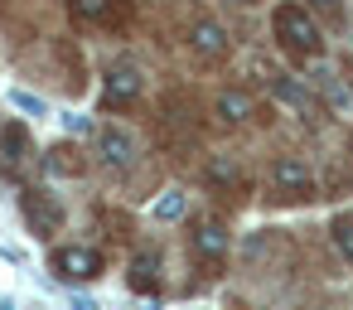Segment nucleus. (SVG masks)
I'll return each instance as SVG.
<instances>
[{
  "label": "nucleus",
  "mask_w": 353,
  "mask_h": 310,
  "mask_svg": "<svg viewBox=\"0 0 353 310\" xmlns=\"http://www.w3.org/2000/svg\"><path fill=\"white\" fill-rule=\"evenodd\" d=\"M271 35H276L281 54H290L295 64H310V59L324 54V35H319L314 15L300 6V0H281L271 10Z\"/></svg>",
  "instance_id": "f257e3e1"
},
{
  "label": "nucleus",
  "mask_w": 353,
  "mask_h": 310,
  "mask_svg": "<svg viewBox=\"0 0 353 310\" xmlns=\"http://www.w3.org/2000/svg\"><path fill=\"white\" fill-rule=\"evenodd\" d=\"M266 194H271V204H310V199H314V175H310V165L295 160V155L271 160V170H266Z\"/></svg>",
  "instance_id": "f03ea898"
},
{
  "label": "nucleus",
  "mask_w": 353,
  "mask_h": 310,
  "mask_svg": "<svg viewBox=\"0 0 353 310\" xmlns=\"http://www.w3.org/2000/svg\"><path fill=\"white\" fill-rule=\"evenodd\" d=\"M189 252L203 262V267H218L223 257H228V247H232V238H228V223L223 218H213V213H199V218H189Z\"/></svg>",
  "instance_id": "7ed1b4c3"
},
{
  "label": "nucleus",
  "mask_w": 353,
  "mask_h": 310,
  "mask_svg": "<svg viewBox=\"0 0 353 310\" xmlns=\"http://www.w3.org/2000/svg\"><path fill=\"white\" fill-rule=\"evenodd\" d=\"M68 15L88 30H126L136 20V0H68Z\"/></svg>",
  "instance_id": "20e7f679"
},
{
  "label": "nucleus",
  "mask_w": 353,
  "mask_h": 310,
  "mask_svg": "<svg viewBox=\"0 0 353 310\" xmlns=\"http://www.w3.org/2000/svg\"><path fill=\"white\" fill-rule=\"evenodd\" d=\"M141 68L136 64H112L107 73H102V107L107 112H126V107H136L141 102Z\"/></svg>",
  "instance_id": "39448f33"
},
{
  "label": "nucleus",
  "mask_w": 353,
  "mask_h": 310,
  "mask_svg": "<svg viewBox=\"0 0 353 310\" xmlns=\"http://www.w3.org/2000/svg\"><path fill=\"white\" fill-rule=\"evenodd\" d=\"M49 271L59 281H92V276H102V252H92V247H54Z\"/></svg>",
  "instance_id": "423d86ee"
},
{
  "label": "nucleus",
  "mask_w": 353,
  "mask_h": 310,
  "mask_svg": "<svg viewBox=\"0 0 353 310\" xmlns=\"http://www.w3.org/2000/svg\"><path fill=\"white\" fill-rule=\"evenodd\" d=\"M189 49H194V59H199V64H208V68H213V64H223V59L232 54V39H228V30H223L218 20H208V15H203V20H194V25H189Z\"/></svg>",
  "instance_id": "0eeeda50"
},
{
  "label": "nucleus",
  "mask_w": 353,
  "mask_h": 310,
  "mask_svg": "<svg viewBox=\"0 0 353 310\" xmlns=\"http://www.w3.org/2000/svg\"><path fill=\"white\" fill-rule=\"evenodd\" d=\"M20 209H25V223H30L39 238H54V233L63 228V204H59L54 194H44V189H25V194H20Z\"/></svg>",
  "instance_id": "6e6552de"
},
{
  "label": "nucleus",
  "mask_w": 353,
  "mask_h": 310,
  "mask_svg": "<svg viewBox=\"0 0 353 310\" xmlns=\"http://www.w3.org/2000/svg\"><path fill=\"white\" fill-rule=\"evenodd\" d=\"M30 155H34L30 126L25 122H6V126H0V175H20Z\"/></svg>",
  "instance_id": "1a4fd4ad"
},
{
  "label": "nucleus",
  "mask_w": 353,
  "mask_h": 310,
  "mask_svg": "<svg viewBox=\"0 0 353 310\" xmlns=\"http://www.w3.org/2000/svg\"><path fill=\"white\" fill-rule=\"evenodd\" d=\"M213 112H218L223 126H247V122L261 117V107H256V97H252L247 88H223L218 102H213Z\"/></svg>",
  "instance_id": "9d476101"
},
{
  "label": "nucleus",
  "mask_w": 353,
  "mask_h": 310,
  "mask_svg": "<svg viewBox=\"0 0 353 310\" xmlns=\"http://www.w3.org/2000/svg\"><path fill=\"white\" fill-rule=\"evenodd\" d=\"M97 151H102V160H107L112 170H131V165H136V141H131L121 126H102V131H97Z\"/></svg>",
  "instance_id": "9b49d317"
},
{
  "label": "nucleus",
  "mask_w": 353,
  "mask_h": 310,
  "mask_svg": "<svg viewBox=\"0 0 353 310\" xmlns=\"http://www.w3.org/2000/svg\"><path fill=\"white\" fill-rule=\"evenodd\" d=\"M126 281H131V291L155 296V291H160V252H155V247H150V252H136V257H131Z\"/></svg>",
  "instance_id": "f8f14e48"
},
{
  "label": "nucleus",
  "mask_w": 353,
  "mask_h": 310,
  "mask_svg": "<svg viewBox=\"0 0 353 310\" xmlns=\"http://www.w3.org/2000/svg\"><path fill=\"white\" fill-rule=\"evenodd\" d=\"M44 165H49V175H83V170H88V160H83L78 146H54Z\"/></svg>",
  "instance_id": "ddd939ff"
},
{
  "label": "nucleus",
  "mask_w": 353,
  "mask_h": 310,
  "mask_svg": "<svg viewBox=\"0 0 353 310\" xmlns=\"http://www.w3.org/2000/svg\"><path fill=\"white\" fill-rule=\"evenodd\" d=\"M208 184H213V189H232V194L247 189V184H242V170H237L232 160H213V165H208Z\"/></svg>",
  "instance_id": "4468645a"
},
{
  "label": "nucleus",
  "mask_w": 353,
  "mask_h": 310,
  "mask_svg": "<svg viewBox=\"0 0 353 310\" xmlns=\"http://www.w3.org/2000/svg\"><path fill=\"white\" fill-rule=\"evenodd\" d=\"M329 233H334L339 257H343V262H353V213H339V218L329 223Z\"/></svg>",
  "instance_id": "2eb2a0df"
},
{
  "label": "nucleus",
  "mask_w": 353,
  "mask_h": 310,
  "mask_svg": "<svg viewBox=\"0 0 353 310\" xmlns=\"http://www.w3.org/2000/svg\"><path fill=\"white\" fill-rule=\"evenodd\" d=\"M319 10H324V15H334V20H339V0H319Z\"/></svg>",
  "instance_id": "dca6fc26"
},
{
  "label": "nucleus",
  "mask_w": 353,
  "mask_h": 310,
  "mask_svg": "<svg viewBox=\"0 0 353 310\" xmlns=\"http://www.w3.org/2000/svg\"><path fill=\"white\" fill-rule=\"evenodd\" d=\"M237 6H256V0H237Z\"/></svg>",
  "instance_id": "f3484780"
}]
</instances>
